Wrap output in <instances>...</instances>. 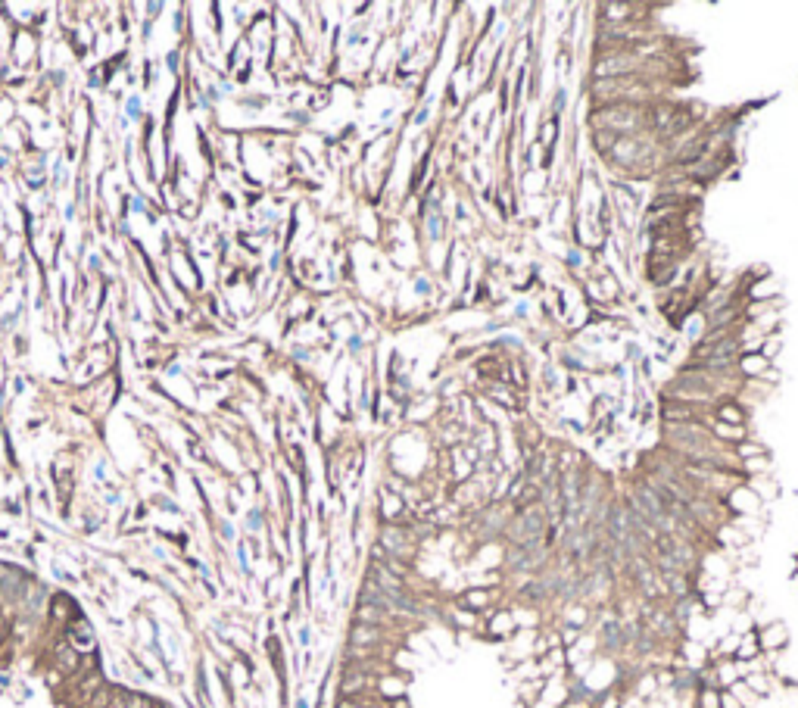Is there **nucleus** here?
Listing matches in <instances>:
<instances>
[{
    "mask_svg": "<svg viewBox=\"0 0 798 708\" xmlns=\"http://www.w3.org/2000/svg\"><path fill=\"white\" fill-rule=\"evenodd\" d=\"M387 643V630L384 628H372V624H356L350 628V646L356 649H381Z\"/></svg>",
    "mask_w": 798,
    "mask_h": 708,
    "instance_id": "1",
    "label": "nucleus"
},
{
    "mask_svg": "<svg viewBox=\"0 0 798 708\" xmlns=\"http://www.w3.org/2000/svg\"><path fill=\"white\" fill-rule=\"evenodd\" d=\"M387 708H412V702L402 696V699H393V702H387Z\"/></svg>",
    "mask_w": 798,
    "mask_h": 708,
    "instance_id": "8",
    "label": "nucleus"
},
{
    "mask_svg": "<svg viewBox=\"0 0 798 708\" xmlns=\"http://www.w3.org/2000/svg\"><path fill=\"white\" fill-rule=\"evenodd\" d=\"M518 630V618L508 608H493L487 615V637L490 640H508Z\"/></svg>",
    "mask_w": 798,
    "mask_h": 708,
    "instance_id": "2",
    "label": "nucleus"
},
{
    "mask_svg": "<svg viewBox=\"0 0 798 708\" xmlns=\"http://www.w3.org/2000/svg\"><path fill=\"white\" fill-rule=\"evenodd\" d=\"M720 708H742V705H739V699L730 689H720Z\"/></svg>",
    "mask_w": 798,
    "mask_h": 708,
    "instance_id": "7",
    "label": "nucleus"
},
{
    "mask_svg": "<svg viewBox=\"0 0 798 708\" xmlns=\"http://www.w3.org/2000/svg\"><path fill=\"white\" fill-rule=\"evenodd\" d=\"M56 668H60L63 674H75V668H78V652H75V649H69V646L56 649Z\"/></svg>",
    "mask_w": 798,
    "mask_h": 708,
    "instance_id": "5",
    "label": "nucleus"
},
{
    "mask_svg": "<svg viewBox=\"0 0 798 708\" xmlns=\"http://www.w3.org/2000/svg\"><path fill=\"white\" fill-rule=\"evenodd\" d=\"M493 605V593L487 587H471L458 596V608H468V612L481 615V612H490Z\"/></svg>",
    "mask_w": 798,
    "mask_h": 708,
    "instance_id": "4",
    "label": "nucleus"
},
{
    "mask_svg": "<svg viewBox=\"0 0 798 708\" xmlns=\"http://www.w3.org/2000/svg\"><path fill=\"white\" fill-rule=\"evenodd\" d=\"M755 633H758L761 652H767V655H777L779 649L789 643V630H786V624H779V621H773V624H767V628H761Z\"/></svg>",
    "mask_w": 798,
    "mask_h": 708,
    "instance_id": "3",
    "label": "nucleus"
},
{
    "mask_svg": "<svg viewBox=\"0 0 798 708\" xmlns=\"http://www.w3.org/2000/svg\"><path fill=\"white\" fill-rule=\"evenodd\" d=\"M718 418H720V422L742 425V422H745V412H742L739 406H718Z\"/></svg>",
    "mask_w": 798,
    "mask_h": 708,
    "instance_id": "6",
    "label": "nucleus"
}]
</instances>
